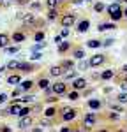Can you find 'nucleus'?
Instances as JSON below:
<instances>
[{"instance_id": "nucleus-1", "label": "nucleus", "mask_w": 127, "mask_h": 132, "mask_svg": "<svg viewBox=\"0 0 127 132\" xmlns=\"http://www.w3.org/2000/svg\"><path fill=\"white\" fill-rule=\"evenodd\" d=\"M108 12H109V16H111V20L118 21L122 16H124V12L120 11V5H118V2L115 4H111V5H108Z\"/></svg>"}, {"instance_id": "nucleus-2", "label": "nucleus", "mask_w": 127, "mask_h": 132, "mask_svg": "<svg viewBox=\"0 0 127 132\" xmlns=\"http://www.w3.org/2000/svg\"><path fill=\"white\" fill-rule=\"evenodd\" d=\"M74 21H76V16H74L73 12H67V14H64L62 20H60V23H62V27H65V28H69V27H73Z\"/></svg>"}, {"instance_id": "nucleus-3", "label": "nucleus", "mask_w": 127, "mask_h": 132, "mask_svg": "<svg viewBox=\"0 0 127 132\" xmlns=\"http://www.w3.org/2000/svg\"><path fill=\"white\" fill-rule=\"evenodd\" d=\"M53 93H57V95H62V93H65V90H67V86H65V83H55L51 86Z\"/></svg>"}, {"instance_id": "nucleus-4", "label": "nucleus", "mask_w": 127, "mask_h": 132, "mask_svg": "<svg viewBox=\"0 0 127 132\" xmlns=\"http://www.w3.org/2000/svg\"><path fill=\"white\" fill-rule=\"evenodd\" d=\"M62 118L65 120V122H71V120L76 118V111H74V109H69V108H65V109H64Z\"/></svg>"}, {"instance_id": "nucleus-5", "label": "nucleus", "mask_w": 127, "mask_h": 132, "mask_svg": "<svg viewBox=\"0 0 127 132\" xmlns=\"http://www.w3.org/2000/svg\"><path fill=\"white\" fill-rule=\"evenodd\" d=\"M102 62H104V56H102V55H94V56L90 58V62H88V63H90L92 67H97V65H101Z\"/></svg>"}, {"instance_id": "nucleus-6", "label": "nucleus", "mask_w": 127, "mask_h": 132, "mask_svg": "<svg viewBox=\"0 0 127 132\" xmlns=\"http://www.w3.org/2000/svg\"><path fill=\"white\" fill-rule=\"evenodd\" d=\"M30 125H32V118L30 116H23V118H20V123H18L20 129H28Z\"/></svg>"}, {"instance_id": "nucleus-7", "label": "nucleus", "mask_w": 127, "mask_h": 132, "mask_svg": "<svg viewBox=\"0 0 127 132\" xmlns=\"http://www.w3.org/2000/svg\"><path fill=\"white\" fill-rule=\"evenodd\" d=\"M73 86H74V90H83L85 86H86V81H85L83 78H76L73 83Z\"/></svg>"}, {"instance_id": "nucleus-8", "label": "nucleus", "mask_w": 127, "mask_h": 132, "mask_svg": "<svg viewBox=\"0 0 127 132\" xmlns=\"http://www.w3.org/2000/svg\"><path fill=\"white\" fill-rule=\"evenodd\" d=\"M7 83H9V85H20L21 83V76L20 74H11L9 78H7Z\"/></svg>"}, {"instance_id": "nucleus-9", "label": "nucleus", "mask_w": 127, "mask_h": 132, "mask_svg": "<svg viewBox=\"0 0 127 132\" xmlns=\"http://www.w3.org/2000/svg\"><path fill=\"white\" fill-rule=\"evenodd\" d=\"M88 28H90V21H88V20L80 21V25H78V32H86Z\"/></svg>"}, {"instance_id": "nucleus-10", "label": "nucleus", "mask_w": 127, "mask_h": 132, "mask_svg": "<svg viewBox=\"0 0 127 132\" xmlns=\"http://www.w3.org/2000/svg\"><path fill=\"white\" fill-rule=\"evenodd\" d=\"M50 74H51V76H55V78H57V76H62V74H64V69L60 67V65H55V67H51V69H50Z\"/></svg>"}, {"instance_id": "nucleus-11", "label": "nucleus", "mask_w": 127, "mask_h": 132, "mask_svg": "<svg viewBox=\"0 0 127 132\" xmlns=\"http://www.w3.org/2000/svg\"><path fill=\"white\" fill-rule=\"evenodd\" d=\"M95 123V114L94 113H88V114H85V125H94Z\"/></svg>"}, {"instance_id": "nucleus-12", "label": "nucleus", "mask_w": 127, "mask_h": 132, "mask_svg": "<svg viewBox=\"0 0 127 132\" xmlns=\"http://www.w3.org/2000/svg\"><path fill=\"white\" fill-rule=\"evenodd\" d=\"M7 46H9V35L0 34V48H7Z\"/></svg>"}, {"instance_id": "nucleus-13", "label": "nucleus", "mask_w": 127, "mask_h": 132, "mask_svg": "<svg viewBox=\"0 0 127 132\" xmlns=\"http://www.w3.org/2000/svg\"><path fill=\"white\" fill-rule=\"evenodd\" d=\"M12 41H14V42H23V41H25V34H21V32H14V34H12Z\"/></svg>"}, {"instance_id": "nucleus-14", "label": "nucleus", "mask_w": 127, "mask_h": 132, "mask_svg": "<svg viewBox=\"0 0 127 132\" xmlns=\"http://www.w3.org/2000/svg\"><path fill=\"white\" fill-rule=\"evenodd\" d=\"M113 28H115V25H113V23H101V25H99V32L113 30Z\"/></svg>"}, {"instance_id": "nucleus-15", "label": "nucleus", "mask_w": 127, "mask_h": 132, "mask_svg": "<svg viewBox=\"0 0 127 132\" xmlns=\"http://www.w3.org/2000/svg\"><path fill=\"white\" fill-rule=\"evenodd\" d=\"M88 108H90V109H99V108H101V101H97V99L88 101Z\"/></svg>"}, {"instance_id": "nucleus-16", "label": "nucleus", "mask_w": 127, "mask_h": 132, "mask_svg": "<svg viewBox=\"0 0 127 132\" xmlns=\"http://www.w3.org/2000/svg\"><path fill=\"white\" fill-rule=\"evenodd\" d=\"M32 85H34V83L27 79V81H21V83H20V88H21L23 92H27V90H30V88H32Z\"/></svg>"}, {"instance_id": "nucleus-17", "label": "nucleus", "mask_w": 127, "mask_h": 132, "mask_svg": "<svg viewBox=\"0 0 127 132\" xmlns=\"http://www.w3.org/2000/svg\"><path fill=\"white\" fill-rule=\"evenodd\" d=\"M32 69H34V67H32L30 63H27V62H21V63H20V71H25V72H32Z\"/></svg>"}, {"instance_id": "nucleus-18", "label": "nucleus", "mask_w": 127, "mask_h": 132, "mask_svg": "<svg viewBox=\"0 0 127 132\" xmlns=\"http://www.w3.org/2000/svg\"><path fill=\"white\" fill-rule=\"evenodd\" d=\"M23 21H25V25H32V23H35V18H34V14H25Z\"/></svg>"}, {"instance_id": "nucleus-19", "label": "nucleus", "mask_w": 127, "mask_h": 132, "mask_svg": "<svg viewBox=\"0 0 127 132\" xmlns=\"http://www.w3.org/2000/svg\"><path fill=\"white\" fill-rule=\"evenodd\" d=\"M20 63L21 62H18V60H11V62H7V69H20Z\"/></svg>"}, {"instance_id": "nucleus-20", "label": "nucleus", "mask_w": 127, "mask_h": 132, "mask_svg": "<svg viewBox=\"0 0 127 132\" xmlns=\"http://www.w3.org/2000/svg\"><path fill=\"white\" fill-rule=\"evenodd\" d=\"M86 46H88V48H101V46H102V42H101V41H95V39H92V41L86 42Z\"/></svg>"}, {"instance_id": "nucleus-21", "label": "nucleus", "mask_w": 127, "mask_h": 132, "mask_svg": "<svg viewBox=\"0 0 127 132\" xmlns=\"http://www.w3.org/2000/svg\"><path fill=\"white\" fill-rule=\"evenodd\" d=\"M113 76H115V71H104L102 74H101V78H102V79H111Z\"/></svg>"}, {"instance_id": "nucleus-22", "label": "nucleus", "mask_w": 127, "mask_h": 132, "mask_svg": "<svg viewBox=\"0 0 127 132\" xmlns=\"http://www.w3.org/2000/svg\"><path fill=\"white\" fill-rule=\"evenodd\" d=\"M69 46H71L69 42H60V44H58V51H60V53H65V51L69 50Z\"/></svg>"}, {"instance_id": "nucleus-23", "label": "nucleus", "mask_w": 127, "mask_h": 132, "mask_svg": "<svg viewBox=\"0 0 127 132\" xmlns=\"http://www.w3.org/2000/svg\"><path fill=\"white\" fill-rule=\"evenodd\" d=\"M50 86V81L46 79V78H42V79H39V88H42V90H46Z\"/></svg>"}, {"instance_id": "nucleus-24", "label": "nucleus", "mask_w": 127, "mask_h": 132, "mask_svg": "<svg viewBox=\"0 0 127 132\" xmlns=\"http://www.w3.org/2000/svg\"><path fill=\"white\" fill-rule=\"evenodd\" d=\"M4 50L7 51V53H11V55H14V53L20 51V46H7V48H4Z\"/></svg>"}, {"instance_id": "nucleus-25", "label": "nucleus", "mask_w": 127, "mask_h": 132, "mask_svg": "<svg viewBox=\"0 0 127 132\" xmlns=\"http://www.w3.org/2000/svg\"><path fill=\"white\" fill-rule=\"evenodd\" d=\"M41 51H32V56H30V60H34V62H37V60H41Z\"/></svg>"}, {"instance_id": "nucleus-26", "label": "nucleus", "mask_w": 127, "mask_h": 132, "mask_svg": "<svg viewBox=\"0 0 127 132\" xmlns=\"http://www.w3.org/2000/svg\"><path fill=\"white\" fill-rule=\"evenodd\" d=\"M44 46H46V42H37V44H34V46H32V51H41Z\"/></svg>"}, {"instance_id": "nucleus-27", "label": "nucleus", "mask_w": 127, "mask_h": 132, "mask_svg": "<svg viewBox=\"0 0 127 132\" xmlns=\"http://www.w3.org/2000/svg\"><path fill=\"white\" fill-rule=\"evenodd\" d=\"M30 114V108H21V111H20V118H23V116H28Z\"/></svg>"}, {"instance_id": "nucleus-28", "label": "nucleus", "mask_w": 127, "mask_h": 132, "mask_svg": "<svg viewBox=\"0 0 127 132\" xmlns=\"http://www.w3.org/2000/svg\"><path fill=\"white\" fill-rule=\"evenodd\" d=\"M116 99L122 102V104H127V92H122V93H120V95H118Z\"/></svg>"}, {"instance_id": "nucleus-29", "label": "nucleus", "mask_w": 127, "mask_h": 132, "mask_svg": "<svg viewBox=\"0 0 127 132\" xmlns=\"http://www.w3.org/2000/svg\"><path fill=\"white\" fill-rule=\"evenodd\" d=\"M46 4H48V7H50V9H57L58 0H46Z\"/></svg>"}, {"instance_id": "nucleus-30", "label": "nucleus", "mask_w": 127, "mask_h": 132, "mask_svg": "<svg viewBox=\"0 0 127 132\" xmlns=\"http://www.w3.org/2000/svg\"><path fill=\"white\" fill-rule=\"evenodd\" d=\"M83 56H85L83 50H76V51H74V58H78V60H83Z\"/></svg>"}, {"instance_id": "nucleus-31", "label": "nucleus", "mask_w": 127, "mask_h": 132, "mask_svg": "<svg viewBox=\"0 0 127 132\" xmlns=\"http://www.w3.org/2000/svg\"><path fill=\"white\" fill-rule=\"evenodd\" d=\"M94 9H95V12H102V11H104V4H102V2H97L94 5Z\"/></svg>"}, {"instance_id": "nucleus-32", "label": "nucleus", "mask_w": 127, "mask_h": 132, "mask_svg": "<svg viewBox=\"0 0 127 132\" xmlns=\"http://www.w3.org/2000/svg\"><path fill=\"white\" fill-rule=\"evenodd\" d=\"M71 101H76L78 97H80V93H78V90H73V92H69V95H67Z\"/></svg>"}, {"instance_id": "nucleus-33", "label": "nucleus", "mask_w": 127, "mask_h": 132, "mask_svg": "<svg viewBox=\"0 0 127 132\" xmlns=\"http://www.w3.org/2000/svg\"><path fill=\"white\" fill-rule=\"evenodd\" d=\"M55 108H48V109H46V111H44V114H46V116H48V118H51V116H55Z\"/></svg>"}, {"instance_id": "nucleus-34", "label": "nucleus", "mask_w": 127, "mask_h": 132, "mask_svg": "<svg viewBox=\"0 0 127 132\" xmlns=\"http://www.w3.org/2000/svg\"><path fill=\"white\" fill-rule=\"evenodd\" d=\"M34 39L37 42H41L42 39H44V32H35V35H34Z\"/></svg>"}, {"instance_id": "nucleus-35", "label": "nucleus", "mask_w": 127, "mask_h": 132, "mask_svg": "<svg viewBox=\"0 0 127 132\" xmlns=\"http://www.w3.org/2000/svg\"><path fill=\"white\" fill-rule=\"evenodd\" d=\"M62 69H73V62L71 60H65V62H62V65H60Z\"/></svg>"}, {"instance_id": "nucleus-36", "label": "nucleus", "mask_w": 127, "mask_h": 132, "mask_svg": "<svg viewBox=\"0 0 127 132\" xmlns=\"http://www.w3.org/2000/svg\"><path fill=\"white\" fill-rule=\"evenodd\" d=\"M57 14H58L57 9H50V12H48V20H55V18H57Z\"/></svg>"}, {"instance_id": "nucleus-37", "label": "nucleus", "mask_w": 127, "mask_h": 132, "mask_svg": "<svg viewBox=\"0 0 127 132\" xmlns=\"http://www.w3.org/2000/svg\"><path fill=\"white\" fill-rule=\"evenodd\" d=\"M78 67H80V71H85L86 67H90V63H88V62H85V60H81V62H80V65H78Z\"/></svg>"}, {"instance_id": "nucleus-38", "label": "nucleus", "mask_w": 127, "mask_h": 132, "mask_svg": "<svg viewBox=\"0 0 127 132\" xmlns=\"http://www.w3.org/2000/svg\"><path fill=\"white\" fill-rule=\"evenodd\" d=\"M65 79H76V71L67 72V74H65Z\"/></svg>"}, {"instance_id": "nucleus-39", "label": "nucleus", "mask_w": 127, "mask_h": 132, "mask_svg": "<svg viewBox=\"0 0 127 132\" xmlns=\"http://www.w3.org/2000/svg\"><path fill=\"white\" fill-rule=\"evenodd\" d=\"M21 93H23V90H21V88H16V90L12 92V97H20Z\"/></svg>"}, {"instance_id": "nucleus-40", "label": "nucleus", "mask_w": 127, "mask_h": 132, "mask_svg": "<svg viewBox=\"0 0 127 132\" xmlns=\"http://www.w3.org/2000/svg\"><path fill=\"white\" fill-rule=\"evenodd\" d=\"M60 35H62V37H67V35H69V28H65V27H64L62 32H60Z\"/></svg>"}, {"instance_id": "nucleus-41", "label": "nucleus", "mask_w": 127, "mask_h": 132, "mask_svg": "<svg viewBox=\"0 0 127 132\" xmlns=\"http://www.w3.org/2000/svg\"><path fill=\"white\" fill-rule=\"evenodd\" d=\"M5 101H7V93H0V104H4Z\"/></svg>"}, {"instance_id": "nucleus-42", "label": "nucleus", "mask_w": 127, "mask_h": 132, "mask_svg": "<svg viewBox=\"0 0 127 132\" xmlns=\"http://www.w3.org/2000/svg\"><path fill=\"white\" fill-rule=\"evenodd\" d=\"M113 42H115V41H113V39H106V41L102 42V46H111Z\"/></svg>"}, {"instance_id": "nucleus-43", "label": "nucleus", "mask_w": 127, "mask_h": 132, "mask_svg": "<svg viewBox=\"0 0 127 132\" xmlns=\"http://www.w3.org/2000/svg\"><path fill=\"white\" fill-rule=\"evenodd\" d=\"M32 9H41V4H39V2H34V4H32Z\"/></svg>"}, {"instance_id": "nucleus-44", "label": "nucleus", "mask_w": 127, "mask_h": 132, "mask_svg": "<svg viewBox=\"0 0 127 132\" xmlns=\"http://www.w3.org/2000/svg\"><path fill=\"white\" fill-rule=\"evenodd\" d=\"M55 42L60 44V42H62V35H57V37H55Z\"/></svg>"}, {"instance_id": "nucleus-45", "label": "nucleus", "mask_w": 127, "mask_h": 132, "mask_svg": "<svg viewBox=\"0 0 127 132\" xmlns=\"http://www.w3.org/2000/svg\"><path fill=\"white\" fill-rule=\"evenodd\" d=\"M109 118H111V120H118V114H116V113H111Z\"/></svg>"}, {"instance_id": "nucleus-46", "label": "nucleus", "mask_w": 127, "mask_h": 132, "mask_svg": "<svg viewBox=\"0 0 127 132\" xmlns=\"http://www.w3.org/2000/svg\"><path fill=\"white\" fill-rule=\"evenodd\" d=\"M120 86H122V90H125V92H127V81H124L122 85H120Z\"/></svg>"}, {"instance_id": "nucleus-47", "label": "nucleus", "mask_w": 127, "mask_h": 132, "mask_svg": "<svg viewBox=\"0 0 127 132\" xmlns=\"http://www.w3.org/2000/svg\"><path fill=\"white\" fill-rule=\"evenodd\" d=\"M2 132H11V129H9V127H4V129H2Z\"/></svg>"}, {"instance_id": "nucleus-48", "label": "nucleus", "mask_w": 127, "mask_h": 132, "mask_svg": "<svg viewBox=\"0 0 127 132\" xmlns=\"http://www.w3.org/2000/svg\"><path fill=\"white\" fill-rule=\"evenodd\" d=\"M16 2H18V4H27L28 0H16Z\"/></svg>"}, {"instance_id": "nucleus-49", "label": "nucleus", "mask_w": 127, "mask_h": 132, "mask_svg": "<svg viewBox=\"0 0 127 132\" xmlns=\"http://www.w3.org/2000/svg\"><path fill=\"white\" fill-rule=\"evenodd\" d=\"M60 132H69V129H67V127H64V129H62Z\"/></svg>"}, {"instance_id": "nucleus-50", "label": "nucleus", "mask_w": 127, "mask_h": 132, "mask_svg": "<svg viewBox=\"0 0 127 132\" xmlns=\"http://www.w3.org/2000/svg\"><path fill=\"white\" fill-rule=\"evenodd\" d=\"M69 132H80L78 129H69Z\"/></svg>"}, {"instance_id": "nucleus-51", "label": "nucleus", "mask_w": 127, "mask_h": 132, "mask_svg": "<svg viewBox=\"0 0 127 132\" xmlns=\"http://www.w3.org/2000/svg\"><path fill=\"white\" fill-rule=\"evenodd\" d=\"M122 71H124V72L127 74V65H124V69H122Z\"/></svg>"}, {"instance_id": "nucleus-52", "label": "nucleus", "mask_w": 127, "mask_h": 132, "mask_svg": "<svg viewBox=\"0 0 127 132\" xmlns=\"http://www.w3.org/2000/svg\"><path fill=\"white\" fill-rule=\"evenodd\" d=\"M81 2H83V0H74V4H81Z\"/></svg>"}, {"instance_id": "nucleus-53", "label": "nucleus", "mask_w": 127, "mask_h": 132, "mask_svg": "<svg viewBox=\"0 0 127 132\" xmlns=\"http://www.w3.org/2000/svg\"><path fill=\"white\" fill-rule=\"evenodd\" d=\"M124 16H125V18H127V9H125V11H124Z\"/></svg>"}, {"instance_id": "nucleus-54", "label": "nucleus", "mask_w": 127, "mask_h": 132, "mask_svg": "<svg viewBox=\"0 0 127 132\" xmlns=\"http://www.w3.org/2000/svg\"><path fill=\"white\" fill-rule=\"evenodd\" d=\"M125 81H127V74H125Z\"/></svg>"}, {"instance_id": "nucleus-55", "label": "nucleus", "mask_w": 127, "mask_h": 132, "mask_svg": "<svg viewBox=\"0 0 127 132\" xmlns=\"http://www.w3.org/2000/svg\"><path fill=\"white\" fill-rule=\"evenodd\" d=\"M101 132H108V130H101Z\"/></svg>"}, {"instance_id": "nucleus-56", "label": "nucleus", "mask_w": 127, "mask_h": 132, "mask_svg": "<svg viewBox=\"0 0 127 132\" xmlns=\"http://www.w3.org/2000/svg\"><path fill=\"white\" fill-rule=\"evenodd\" d=\"M58 2H64V0H58Z\"/></svg>"}, {"instance_id": "nucleus-57", "label": "nucleus", "mask_w": 127, "mask_h": 132, "mask_svg": "<svg viewBox=\"0 0 127 132\" xmlns=\"http://www.w3.org/2000/svg\"><path fill=\"white\" fill-rule=\"evenodd\" d=\"M118 132H124V130H118Z\"/></svg>"}, {"instance_id": "nucleus-58", "label": "nucleus", "mask_w": 127, "mask_h": 132, "mask_svg": "<svg viewBox=\"0 0 127 132\" xmlns=\"http://www.w3.org/2000/svg\"><path fill=\"white\" fill-rule=\"evenodd\" d=\"M124 2H127V0H124Z\"/></svg>"}]
</instances>
